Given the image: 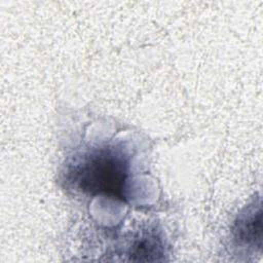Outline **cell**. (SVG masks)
Segmentation results:
<instances>
[{
	"label": "cell",
	"mask_w": 263,
	"mask_h": 263,
	"mask_svg": "<svg viewBox=\"0 0 263 263\" xmlns=\"http://www.w3.org/2000/svg\"><path fill=\"white\" fill-rule=\"evenodd\" d=\"M262 211L260 201L248 205L236 218L232 226V236L237 246L261 248Z\"/></svg>",
	"instance_id": "7a4b0ae2"
},
{
	"label": "cell",
	"mask_w": 263,
	"mask_h": 263,
	"mask_svg": "<svg viewBox=\"0 0 263 263\" xmlns=\"http://www.w3.org/2000/svg\"><path fill=\"white\" fill-rule=\"evenodd\" d=\"M164 254L163 241L155 229L141 230L128 246V261H159Z\"/></svg>",
	"instance_id": "3957f363"
},
{
	"label": "cell",
	"mask_w": 263,
	"mask_h": 263,
	"mask_svg": "<svg viewBox=\"0 0 263 263\" xmlns=\"http://www.w3.org/2000/svg\"><path fill=\"white\" fill-rule=\"evenodd\" d=\"M129 159L119 145L88 148L68 163L66 181L75 190L90 196L104 195L126 201Z\"/></svg>",
	"instance_id": "6da1fadb"
}]
</instances>
